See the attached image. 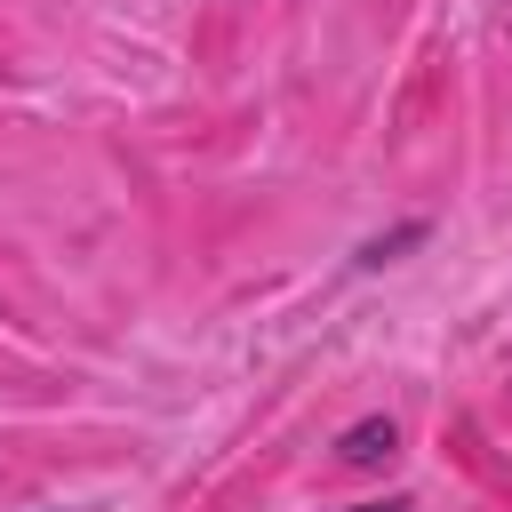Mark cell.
Returning a JSON list of instances; mask_svg holds the SVG:
<instances>
[{"label": "cell", "mask_w": 512, "mask_h": 512, "mask_svg": "<svg viewBox=\"0 0 512 512\" xmlns=\"http://www.w3.org/2000/svg\"><path fill=\"white\" fill-rule=\"evenodd\" d=\"M392 448H400V424H392V416H360V424L336 440V456H344V464H360V472H368V464H384Z\"/></svg>", "instance_id": "obj_1"}, {"label": "cell", "mask_w": 512, "mask_h": 512, "mask_svg": "<svg viewBox=\"0 0 512 512\" xmlns=\"http://www.w3.org/2000/svg\"><path fill=\"white\" fill-rule=\"evenodd\" d=\"M416 240H424V224H392V232H384V240H368L352 264H360V272H376V264H392V256H400V248H416Z\"/></svg>", "instance_id": "obj_2"}, {"label": "cell", "mask_w": 512, "mask_h": 512, "mask_svg": "<svg viewBox=\"0 0 512 512\" xmlns=\"http://www.w3.org/2000/svg\"><path fill=\"white\" fill-rule=\"evenodd\" d=\"M352 512H416L408 496H384V504H352Z\"/></svg>", "instance_id": "obj_3"}]
</instances>
